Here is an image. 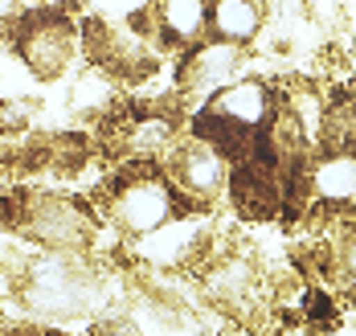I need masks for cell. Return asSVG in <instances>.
<instances>
[{
	"label": "cell",
	"mask_w": 356,
	"mask_h": 336,
	"mask_svg": "<svg viewBox=\"0 0 356 336\" xmlns=\"http://www.w3.org/2000/svg\"><path fill=\"white\" fill-rule=\"evenodd\" d=\"M99 214L119 238L136 242V238H147V234L164 230L177 218L209 214V209H197L172 185L164 164H156V160H119L99 181Z\"/></svg>",
	"instance_id": "1"
},
{
	"label": "cell",
	"mask_w": 356,
	"mask_h": 336,
	"mask_svg": "<svg viewBox=\"0 0 356 336\" xmlns=\"http://www.w3.org/2000/svg\"><path fill=\"white\" fill-rule=\"evenodd\" d=\"M17 275V303L29 320L41 324H70L99 316L107 303L103 275L86 262V255H49L33 250L13 266Z\"/></svg>",
	"instance_id": "2"
},
{
	"label": "cell",
	"mask_w": 356,
	"mask_h": 336,
	"mask_svg": "<svg viewBox=\"0 0 356 336\" xmlns=\"http://www.w3.org/2000/svg\"><path fill=\"white\" fill-rule=\"evenodd\" d=\"M8 49L21 58L33 82H58L82 58L78 17L66 4H29L8 21Z\"/></svg>",
	"instance_id": "3"
},
{
	"label": "cell",
	"mask_w": 356,
	"mask_h": 336,
	"mask_svg": "<svg viewBox=\"0 0 356 336\" xmlns=\"http://www.w3.org/2000/svg\"><path fill=\"white\" fill-rule=\"evenodd\" d=\"M103 230L107 222L99 205H90L86 197L58 193V189H29L17 238L33 242V250H49V255H90Z\"/></svg>",
	"instance_id": "4"
},
{
	"label": "cell",
	"mask_w": 356,
	"mask_h": 336,
	"mask_svg": "<svg viewBox=\"0 0 356 336\" xmlns=\"http://www.w3.org/2000/svg\"><path fill=\"white\" fill-rule=\"evenodd\" d=\"M246 70H250V49L229 45V41H217V38H205L201 45H193L188 54L177 58L172 86H177L180 99L205 103V99H213L217 90H225L229 82L246 78Z\"/></svg>",
	"instance_id": "5"
},
{
	"label": "cell",
	"mask_w": 356,
	"mask_h": 336,
	"mask_svg": "<svg viewBox=\"0 0 356 336\" xmlns=\"http://www.w3.org/2000/svg\"><path fill=\"white\" fill-rule=\"evenodd\" d=\"M127 25L160 54L180 58L209 38V0H152L136 17H127Z\"/></svg>",
	"instance_id": "6"
},
{
	"label": "cell",
	"mask_w": 356,
	"mask_h": 336,
	"mask_svg": "<svg viewBox=\"0 0 356 336\" xmlns=\"http://www.w3.org/2000/svg\"><path fill=\"white\" fill-rule=\"evenodd\" d=\"M164 168H168L172 185H177L197 209H213L217 201L225 197L229 173H234L229 156L221 148H213L209 140H197V136H184L177 144V152L164 160Z\"/></svg>",
	"instance_id": "7"
},
{
	"label": "cell",
	"mask_w": 356,
	"mask_h": 336,
	"mask_svg": "<svg viewBox=\"0 0 356 336\" xmlns=\"http://www.w3.org/2000/svg\"><path fill=\"white\" fill-rule=\"evenodd\" d=\"M307 205L320 222L356 218V152L316 148L307 160Z\"/></svg>",
	"instance_id": "8"
},
{
	"label": "cell",
	"mask_w": 356,
	"mask_h": 336,
	"mask_svg": "<svg viewBox=\"0 0 356 336\" xmlns=\"http://www.w3.org/2000/svg\"><path fill=\"white\" fill-rule=\"evenodd\" d=\"M316 275L323 287L340 291L344 299H356V218L332 222V234L316 242Z\"/></svg>",
	"instance_id": "9"
},
{
	"label": "cell",
	"mask_w": 356,
	"mask_h": 336,
	"mask_svg": "<svg viewBox=\"0 0 356 336\" xmlns=\"http://www.w3.org/2000/svg\"><path fill=\"white\" fill-rule=\"evenodd\" d=\"M270 13L262 0H209V38L254 49V41L266 33Z\"/></svg>",
	"instance_id": "10"
},
{
	"label": "cell",
	"mask_w": 356,
	"mask_h": 336,
	"mask_svg": "<svg viewBox=\"0 0 356 336\" xmlns=\"http://www.w3.org/2000/svg\"><path fill=\"white\" fill-rule=\"evenodd\" d=\"M123 99H127L123 95V82L115 74H107V70H99V66H86L70 82V111L82 115V119H90V123H99L103 115H111Z\"/></svg>",
	"instance_id": "11"
},
{
	"label": "cell",
	"mask_w": 356,
	"mask_h": 336,
	"mask_svg": "<svg viewBox=\"0 0 356 336\" xmlns=\"http://www.w3.org/2000/svg\"><path fill=\"white\" fill-rule=\"evenodd\" d=\"M86 336H143L136 324H131V316L127 312H111V316H99L95 324H90V333Z\"/></svg>",
	"instance_id": "12"
},
{
	"label": "cell",
	"mask_w": 356,
	"mask_h": 336,
	"mask_svg": "<svg viewBox=\"0 0 356 336\" xmlns=\"http://www.w3.org/2000/svg\"><path fill=\"white\" fill-rule=\"evenodd\" d=\"M13 336H49V333H37V328H13Z\"/></svg>",
	"instance_id": "13"
},
{
	"label": "cell",
	"mask_w": 356,
	"mask_h": 336,
	"mask_svg": "<svg viewBox=\"0 0 356 336\" xmlns=\"http://www.w3.org/2000/svg\"><path fill=\"white\" fill-rule=\"evenodd\" d=\"M0 336H13V324H8L4 316H0Z\"/></svg>",
	"instance_id": "14"
},
{
	"label": "cell",
	"mask_w": 356,
	"mask_h": 336,
	"mask_svg": "<svg viewBox=\"0 0 356 336\" xmlns=\"http://www.w3.org/2000/svg\"><path fill=\"white\" fill-rule=\"evenodd\" d=\"M49 336H62V333H49Z\"/></svg>",
	"instance_id": "15"
}]
</instances>
